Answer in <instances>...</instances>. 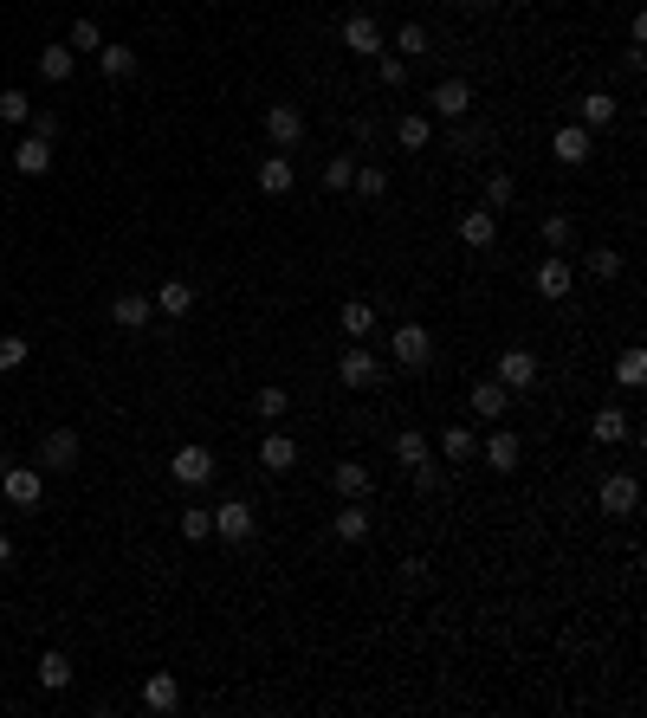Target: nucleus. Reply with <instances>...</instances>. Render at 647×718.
Here are the masks:
<instances>
[{"label":"nucleus","instance_id":"obj_19","mask_svg":"<svg viewBox=\"0 0 647 718\" xmlns=\"http://www.w3.org/2000/svg\"><path fill=\"white\" fill-rule=\"evenodd\" d=\"M479 460H486V466H499V473H512V466H518V434H512V427L486 434V440H479Z\"/></svg>","mask_w":647,"mask_h":718},{"label":"nucleus","instance_id":"obj_41","mask_svg":"<svg viewBox=\"0 0 647 718\" xmlns=\"http://www.w3.org/2000/svg\"><path fill=\"white\" fill-rule=\"evenodd\" d=\"M350 175H356V156H330V162H324V188H330V195H343V188H350Z\"/></svg>","mask_w":647,"mask_h":718},{"label":"nucleus","instance_id":"obj_22","mask_svg":"<svg viewBox=\"0 0 647 718\" xmlns=\"http://www.w3.org/2000/svg\"><path fill=\"white\" fill-rule=\"evenodd\" d=\"M337 324H343V343H363L369 330H376V305H363V298H350V305L337 311Z\"/></svg>","mask_w":647,"mask_h":718},{"label":"nucleus","instance_id":"obj_21","mask_svg":"<svg viewBox=\"0 0 647 718\" xmlns=\"http://www.w3.org/2000/svg\"><path fill=\"white\" fill-rule=\"evenodd\" d=\"M557 162H563V169H583V162H589V130H583V123H563V130H557Z\"/></svg>","mask_w":647,"mask_h":718},{"label":"nucleus","instance_id":"obj_20","mask_svg":"<svg viewBox=\"0 0 647 718\" xmlns=\"http://www.w3.org/2000/svg\"><path fill=\"white\" fill-rule=\"evenodd\" d=\"M72 72H78V52L72 46H46V52H39V78H46V85H72Z\"/></svg>","mask_w":647,"mask_h":718},{"label":"nucleus","instance_id":"obj_7","mask_svg":"<svg viewBox=\"0 0 647 718\" xmlns=\"http://www.w3.org/2000/svg\"><path fill=\"white\" fill-rule=\"evenodd\" d=\"M492 376H499L512 395H525V389H538V376H544V369H538V356H531V350H505L499 363H492Z\"/></svg>","mask_w":647,"mask_h":718},{"label":"nucleus","instance_id":"obj_9","mask_svg":"<svg viewBox=\"0 0 647 718\" xmlns=\"http://www.w3.org/2000/svg\"><path fill=\"white\" fill-rule=\"evenodd\" d=\"M0 492H7V505H39V492H46V479H39V466H0Z\"/></svg>","mask_w":647,"mask_h":718},{"label":"nucleus","instance_id":"obj_23","mask_svg":"<svg viewBox=\"0 0 647 718\" xmlns=\"http://www.w3.org/2000/svg\"><path fill=\"white\" fill-rule=\"evenodd\" d=\"M39 686H46V693H65V686H72V654L46 647V654H39Z\"/></svg>","mask_w":647,"mask_h":718},{"label":"nucleus","instance_id":"obj_32","mask_svg":"<svg viewBox=\"0 0 647 718\" xmlns=\"http://www.w3.org/2000/svg\"><path fill=\"white\" fill-rule=\"evenodd\" d=\"M98 65H104V78H136V46H98Z\"/></svg>","mask_w":647,"mask_h":718},{"label":"nucleus","instance_id":"obj_14","mask_svg":"<svg viewBox=\"0 0 647 718\" xmlns=\"http://www.w3.org/2000/svg\"><path fill=\"white\" fill-rule=\"evenodd\" d=\"M149 317H156V298H143V292L110 298V324H117V330H143Z\"/></svg>","mask_w":647,"mask_h":718},{"label":"nucleus","instance_id":"obj_24","mask_svg":"<svg viewBox=\"0 0 647 718\" xmlns=\"http://www.w3.org/2000/svg\"><path fill=\"white\" fill-rule=\"evenodd\" d=\"M292 182H298L292 156H266L259 162V188H266V195H292Z\"/></svg>","mask_w":647,"mask_h":718},{"label":"nucleus","instance_id":"obj_45","mask_svg":"<svg viewBox=\"0 0 647 718\" xmlns=\"http://www.w3.org/2000/svg\"><path fill=\"white\" fill-rule=\"evenodd\" d=\"M65 46H72V52H98V46H104L98 20H78V26H72V39H65Z\"/></svg>","mask_w":647,"mask_h":718},{"label":"nucleus","instance_id":"obj_30","mask_svg":"<svg viewBox=\"0 0 647 718\" xmlns=\"http://www.w3.org/2000/svg\"><path fill=\"white\" fill-rule=\"evenodd\" d=\"M156 311H162V317H188V311H195V285H188V279H169V285L156 292Z\"/></svg>","mask_w":647,"mask_h":718},{"label":"nucleus","instance_id":"obj_42","mask_svg":"<svg viewBox=\"0 0 647 718\" xmlns=\"http://www.w3.org/2000/svg\"><path fill=\"white\" fill-rule=\"evenodd\" d=\"M512 195H518V182H512V175H486V207H492V214H499V207H512Z\"/></svg>","mask_w":647,"mask_h":718},{"label":"nucleus","instance_id":"obj_6","mask_svg":"<svg viewBox=\"0 0 647 718\" xmlns=\"http://www.w3.org/2000/svg\"><path fill=\"white\" fill-rule=\"evenodd\" d=\"M253 531H259V518H253V505H246V499L214 505V537H220V544H246Z\"/></svg>","mask_w":647,"mask_h":718},{"label":"nucleus","instance_id":"obj_18","mask_svg":"<svg viewBox=\"0 0 647 718\" xmlns=\"http://www.w3.org/2000/svg\"><path fill=\"white\" fill-rule=\"evenodd\" d=\"M259 466H266V473H292L298 466V440L292 434H266L259 440Z\"/></svg>","mask_w":647,"mask_h":718},{"label":"nucleus","instance_id":"obj_37","mask_svg":"<svg viewBox=\"0 0 647 718\" xmlns=\"http://www.w3.org/2000/svg\"><path fill=\"white\" fill-rule=\"evenodd\" d=\"M615 376H622V389H641V382H647V350H641V343H628V350H622Z\"/></svg>","mask_w":647,"mask_h":718},{"label":"nucleus","instance_id":"obj_31","mask_svg":"<svg viewBox=\"0 0 647 718\" xmlns=\"http://www.w3.org/2000/svg\"><path fill=\"white\" fill-rule=\"evenodd\" d=\"M622 266H628V259L615 253V246H596V253H583V272H589V279H602V285L622 279Z\"/></svg>","mask_w":647,"mask_h":718},{"label":"nucleus","instance_id":"obj_34","mask_svg":"<svg viewBox=\"0 0 647 718\" xmlns=\"http://www.w3.org/2000/svg\"><path fill=\"white\" fill-rule=\"evenodd\" d=\"M253 414H259L266 427H279L285 414H292V395H285V389H259V395H253Z\"/></svg>","mask_w":647,"mask_h":718},{"label":"nucleus","instance_id":"obj_47","mask_svg":"<svg viewBox=\"0 0 647 718\" xmlns=\"http://www.w3.org/2000/svg\"><path fill=\"white\" fill-rule=\"evenodd\" d=\"M26 123H33L26 136H46V143H59V130H65V123H59V110H33Z\"/></svg>","mask_w":647,"mask_h":718},{"label":"nucleus","instance_id":"obj_39","mask_svg":"<svg viewBox=\"0 0 647 718\" xmlns=\"http://www.w3.org/2000/svg\"><path fill=\"white\" fill-rule=\"evenodd\" d=\"M182 537H188V544H208V537H214V512H208V505H188V512H182Z\"/></svg>","mask_w":647,"mask_h":718},{"label":"nucleus","instance_id":"obj_27","mask_svg":"<svg viewBox=\"0 0 647 718\" xmlns=\"http://www.w3.org/2000/svg\"><path fill=\"white\" fill-rule=\"evenodd\" d=\"M395 143H402V149H428L434 143V123L421 117V110H402V117H395Z\"/></svg>","mask_w":647,"mask_h":718},{"label":"nucleus","instance_id":"obj_13","mask_svg":"<svg viewBox=\"0 0 647 718\" xmlns=\"http://www.w3.org/2000/svg\"><path fill=\"white\" fill-rule=\"evenodd\" d=\"M473 414H479V421H505V414H512V389H505L499 376L473 382Z\"/></svg>","mask_w":647,"mask_h":718},{"label":"nucleus","instance_id":"obj_28","mask_svg":"<svg viewBox=\"0 0 647 718\" xmlns=\"http://www.w3.org/2000/svg\"><path fill=\"white\" fill-rule=\"evenodd\" d=\"M440 453H447V466L479 460V434H473V427H447V434H440Z\"/></svg>","mask_w":647,"mask_h":718},{"label":"nucleus","instance_id":"obj_46","mask_svg":"<svg viewBox=\"0 0 647 718\" xmlns=\"http://www.w3.org/2000/svg\"><path fill=\"white\" fill-rule=\"evenodd\" d=\"M0 117H7V123H26V117H33V98H26V91H0Z\"/></svg>","mask_w":647,"mask_h":718},{"label":"nucleus","instance_id":"obj_3","mask_svg":"<svg viewBox=\"0 0 647 718\" xmlns=\"http://www.w3.org/2000/svg\"><path fill=\"white\" fill-rule=\"evenodd\" d=\"M78 460H85L78 427H52V434L39 440V473H78Z\"/></svg>","mask_w":647,"mask_h":718},{"label":"nucleus","instance_id":"obj_4","mask_svg":"<svg viewBox=\"0 0 647 718\" xmlns=\"http://www.w3.org/2000/svg\"><path fill=\"white\" fill-rule=\"evenodd\" d=\"M596 505H602V518H635L641 512V479L635 473H609L596 486Z\"/></svg>","mask_w":647,"mask_h":718},{"label":"nucleus","instance_id":"obj_52","mask_svg":"<svg viewBox=\"0 0 647 718\" xmlns=\"http://www.w3.org/2000/svg\"><path fill=\"white\" fill-rule=\"evenodd\" d=\"M7 563H13V537L0 531V570H7Z\"/></svg>","mask_w":647,"mask_h":718},{"label":"nucleus","instance_id":"obj_35","mask_svg":"<svg viewBox=\"0 0 647 718\" xmlns=\"http://www.w3.org/2000/svg\"><path fill=\"white\" fill-rule=\"evenodd\" d=\"M350 188H356L363 201H382V195H389V169H382V162H369V169L350 175Z\"/></svg>","mask_w":647,"mask_h":718},{"label":"nucleus","instance_id":"obj_43","mask_svg":"<svg viewBox=\"0 0 647 718\" xmlns=\"http://www.w3.org/2000/svg\"><path fill=\"white\" fill-rule=\"evenodd\" d=\"M395 52H402V59H421V52H428V26H415V20H408L402 33H395Z\"/></svg>","mask_w":647,"mask_h":718},{"label":"nucleus","instance_id":"obj_25","mask_svg":"<svg viewBox=\"0 0 647 718\" xmlns=\"http://www.w3.org/2000/svg\"><path fill=\"white\" fill-rule=\"evenodd\" d=\"M330 486H337V499H369V466H356V460L330 466Z\"/></svg>","mask_w":647,"mask_h":718},{"label":"nucleus","instance_id":"obj_5","mask_svg":"<svg viewBox=\"0 0 647 718\" xmlns=\"http://www.w3.org/2000/svg\"><path fill=\"white\" fill-rule=\"evenodd\" d=\"M389 356H395L402 369H428V363H434V337H428V324H395Z\"/></svg>","mask_w":647,"mask_h":718},{"label":"nucleus","instance_id":"obj_11","mask_svg":"<svg viewBox=\"0 0 647 718\" xmlns=\"http://www.w3.org/2000/svg\"><path fill=\"white\" fill-rule=\"evenodd\" d=\"M428 104H434V117L460 123L466 110H473V85H466V78H440V85L428 91Z\"/></svg>","mask_w":647,"mask_h":718},{"label":"nucleus","instance_id":"obj_44","mask_svg":"<svg viewBox=\"0 0 647 718\" xmlns=\"http://www.w3.org/2000/svg\"><path fill=\"white\" fill-rule=\"evenodd\" d=\"M395 583H402V589H428V563H421V557H402V563H395Z\"/></svg>","mask_w":647,"mask_h":718},{"label":"nucleus","instance_id":"obj_26","mask_svg":"<svg viewBox=\"0 0 647 718\" xmlns=\"http://www.w3.org/2000/svg\"><path fill=\"white\" fill-rule=\"evenodd\" d=\"M13 169H20V175H46L52 169V143H46V136H26V143L13 149Z\"/></svg>","mask_w":647,"mask_h":718},{"label":"nucleus","instance_id":"obj_49","mask_svg":"<svg viewBox=\"0 0 647 718\" xmlns=\"http://www.w3.org/2000/svg\"><path fill=\"white\" fill-rule=\"evenodd\" d=\"M479 143H486V130H479V123H466V117H460V130H453V149H460V156H473Z\"/></svg>","mask_w":647,"mask_h":718},{"label":"nucleus","instance_id":"obj_12","mask_svg":"<svg viewBox=\"0 0 647 718\" xmlns=\"http://www.w3.org/2000/svg\"><path fill=\"white\" fill-rule=\"evenodd\" d=\"M343 52H350V59H376L382 52V26L369 20V13H350V20H343Z\"/></svg>","mask_w":647,"mask_h":718},{"label":"nucleus","instance_id":"obj_16","mask_svg":"<svg viewBox=\"0 0 647 718\" xmlns=\"http://www.w3.org/2000/svg\"><path fill=\"white\" fill-rule=\"evenodd\" d=\"M330 537H337V544H363V537H369V512H363V499H343V512L330 518Z\"/></svg>","mask_w":647,"mask_h":718},{"label":"nucleus","instance_id":"obj_48","mask_svg":"<svg viewBox=\"0 0 647 718\" xmlns=\"http://www.w3.org/2000/svg\"><path fill=\"white\" fill-rule=\"evenodd\" d=\"M20 363H26V337H0V376H13Z\"/></svg>","mask_w":647,"mask_h":718},{"label":"nucleus","instance_id":"obj_33","mask_svg":"<svg viewBox=\"0 0 647 718\" xmlns=\"http://www.w3.org/2000/svg\"><path fill=\"white\" fill-rule=\"evenodd\" d=\"M544 246H550V253H570V246H576V220L570 214H544Z\"/></svg>","mask_w":647,"mask_h":718},{"label":"nucleus","instance_id":"obj_38","mask_svg":"<svg viewBox=\"0 0 647 718\" xmlns=\"http://www.w3.org/2000/svg\"><path fill=\"white\" fill-rule=\"evenodd\" d=\"M395 460L421 466V460H428V434H421V427H402V434H395Z\"/></svg>","mask_w":647,"mask_h":718},{"label":"nucleus","instance_id":"obj_2","mask_svg":"<svg viewBox=\"0 0 647 718\" xmlns=\"http://www.w3.org/2000/svg\"><path fill=\"white\" fill-rule=\"evenodd\" d=\"M214 453L201 447V440H188V447H175V460H169V479L175 486H188V492H201V486H214Z\"/></svg>","mask_w":647,"mask_h":718},{"label":"nucleus","instance_id":"obj_40","mask_svg":"<svg viewBox=\"0 0 647 718\" xmlns=\"http://www.w3.org/2000/svg\"><path fill=\"white\" fill-rule=\"evenodd\" d=\"M376 78H382L389 91H402V85H408V59H402V52H376Z\"/></svg>","mask_w":647,"mask_h":718},{"label":"nucleus","instance_id":"obj_50","mask_svg":"<svg viewBox=\"0 0 647 718\" xmlns=\"http://www.w3.org/2000/svg\"><path fill=\"white\" fill-rule=\"evenodd\" d=\"M440 479H447V473H440L434 460H421V466H415V486H421V492H440Z\"/></svg>","mask_w":647,"mask_h":718},{"label":"nucleus","instance_id":"obj_15","mask_svg":"<svg viewBox=\"0 0 647 718\" xmlns=\"http://www.w3.org/2000/svg\"><path fill=\"white\" fill-rule=\"evenodd\" d=\"M182 706V680L175 673H149L143 680V712H175Z\"/></svg>","mask_w":647,"mask_h":718},{"label":"nucleus","instance_id":"obj_10","mask_svg":"<svg viewBox=\"0 0 647 718\" xmlns=\"http://www.w3.org/2000/svg\"><path fill=\"white\" fill-rule=\"evenodd\" d=\"M531 285H538V298H550V305H563V298L576 292V266H570L563 253H550L544 266H538V279H531Z\"/></svg>","mask_w":647,"mask_h":718},{"label":"nucleus","instance_id":"obj_51","mask_svg":"<svg viewBox=\"0 0 647 718\" xmlns=\"http://www.w3.org/2000/svg\"><path fill=\"white\" fill-rule=\"evenodd\" d=\"M453 7H460V13H492L499 0H453Z\"/></svg>","mask_w":647,"mask_h":718},{"label":"nucleus","instance_id":"obj_36","mask_svg":"<svg viewBox=\"0 0 647 718\" xmlns=\"http://www.w3.org/2000/svg\"><path fill=\"white\" fill-rule=\"evenodd\" d=\"M589 434H596L602 447H615V440H628V414L622 408H602L596 421H589Z\"/></svg>","mask_w":647,"mask_h":718},{"label":"nucleus","instance_id":"obj_8","mask_svg":"<svg viewBox=\"0 0 647 718\" xmlns=\"http://www.w3.org/2000/svg\"><path fill=\"white\" fill-rule=\"evenodd\" d=\"M266 143L272 149H298L305 143V110L298 104H272L266 110Z\"/></svg>","mask_w":647,"mask_h":718},{"label":"nucleus","instance_id":"obj_1","mask_svg":"<svg viewBox=\"0 0 647 718\" xmlns=\"http://www.w3.org/2000/svg\"><path fill=\"white\" fill-rule=\"evenodd\" d=\"M382 376H389V363H376L369 343H343V356H337V382L343 389H382Z\"/></svg>","mask_w":647,"mask_h":718},{"label":"nucleus","instance_id":"obj_29","mask_svg":"<svg viewBox=\"0 0 647 718\" xmlns=\"http://www.w3.org/2000/svg\"><path fill=\"white\" fill-rule=\"evenodd\" d=\"M576 117H583V130H609L615 123V98L609 91H589V98H576Z\"/></svg>","mask_w":647,"mask_h":718},{"label":"nucleus","instance_id":"obj_17","mask_svg":"<svg viewBox=\"0 0 647 718\" xmlns=\"http://www.w3.org/2000/svg\"><path fill=\"white\" fill-rule=\"evenodd\" d=\"M460 240L473 246V253H486V246L499 240V214H492V207H473V214L460 220Z\"/></svg>","mask_w":647,"mask_h":718}]
</instances>
